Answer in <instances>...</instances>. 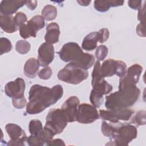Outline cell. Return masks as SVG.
Masks as SVG:
<instances>
[{
  "mask_svg": "<svg viewBox=\"0 0 146 146\" xmlns=\"http://www.w3.org/2000/svg\"><path fill=\"white\" fill-rule=\"evenodd\" d=\"M15 23L17 25V26L19 27L25 24L26 22H27V17L25 15V13L22 12H18L16 14V15L14 17Z\"/></svg>",
  "mask_w": 146,
  "mask_h": 146,
  "instance_id": "e575fe53",
  "label": "cell"
},
{
  "mask_svg": "<svg viewBox=\"0 0 146 146\" xmlns=\"http://www.w3.org/2000/svg\"><path fill=\"white\" fill-rule=\"evenodd\" d=\"M124 1L110 0V1H95L94 8L99 12L107 11L111 7H117L122 6L124 4Z\"/></svg>",
  "mask_w": 146,
  "mask_h": 146,
  "instance_id": "ffe728a7",
  "label": "cell"
},
{
  "mask_svg": "<svg viewBox=\"0 0 146 146\" xmlns=\"http://www.w3.org/2000/svg\"><path fill=\"white\" fill-rule=\"evenodd\" d=\"M37 3L36 1H26V5L30 10H34L37 6Z\"/></svg>",
  "mask_w": 146,
  "mask_h": 146,
  "instance_id": "60d3db41",
  "label": "cell"
},
{
  "mask_svg": "<svg viewBox=\"0 0 146 146\" xmlns=\"http://www.w3.org/2000/svg\"><path fill=\"white\" fill-rule=\"evenodd\" d=\"M26 141L30 146H42L44 145L39 137L31 135L27 137Z\"/></svg>",
  "mask_w": 146,
  "mask_h": 146,
  "instance_id": "4dcf8cb0",
  "label": "cell"
},
{
  "mask_svg": "<svg viewBox=\"0 0 146 146\" xmlns=\"http://www.w3.org/2000/svg\"><path fill=\"white\" fill-rule=\"evenodd\" d=\"M90 100L94 107L99 108L103 103V95L92 89L90 93Z\"/></svg>",
  "mask_w": 146,
  "mask_h": 146,
  "instance_id": "603a6c76",
  "label": "cell"
},
{
  "mask_svg": "<svg viewBox=\"0 0 146 146\" xmlns=\"http://www.w3.org/2000/svg\"><path fill=\"white\" fill-rule=\"evenodd\" d=\"M142 3V1L137 0H130L128 1V6L133 10H138L140 8Z\"/></svg>",
  "mask_w": 146,
  "mask_h": 146,
  "instance_id": "74e56055",
  "label": "cell"
},
{
  "mask_svg": "<svg viewBox=\"0 0 146 146\" xmlns=\"http://www.w3.org/2000/svg\"><path fill=\"white\" fill-rule=\"evenodd\" d=\"M52 70L50 67L46 66L42 68L38 73V76L40 79L47 80L50 78L52 75Z\"/></svg>",
  "mask_w": 146,
  "mask_h": 146,
  "instance_id": "f546056e",
  "label": "cell"
},
{
  "mask_svg": "<svg viewBox=\"0 0 146 146\" xmlns=\"http://www.w3.org/2000/svg\"><path fill=\"white\" fill-rule=\"evenodd\" d=\"M134 113V111L128 108L115 110H100L99 117L103 120L112 123H117L120 120L127 121Z\"/></svg>",
  "mask_w": 146,
  "mask_h": 146,
  "instance_id": "ba28073f",
  "label": "cell"
},
{
  "mask_svg": "<svg viewBox=\"0 0 146 146\" xmlns=\"http://www.w3.org/2000/svg\"><path fill=\"white\" fill-rule=\"evenodd\" d=\"M63 94V87L59 84L51 88L39 84L33 85L29 91V102L26 104V112L30 115L40 113L55 104Z\"/></svg>",
  "mask_w": 146,
  "mask_h": 146,
  "instance_id": "6da1fadb",
  "label": "cell"
},
{
  "mask_svg": "<svg viewBox=\"0 0 146 146\" xmlns=\"http://www.w3.org/2000/svg\"><path fill=\"white\" fill-rule=\"evenodd\" d=\"M145 111L142 110L139 111L136 113L133 117V120L132 121L137 125H142L145 124Z\"/></svg>",
  "mask_w": 146,
  "mask_h": 146,
  "instance_id": "f1b7e54d",
  "label": "cell"
},
{
  "mask_svg": "<svg viewBox=\"0 0 146 146\" xmlns=\"http://www.w3.org/2000/svg\"><path fill=\"white\" fill-rule=\"evenodd\" d=\"M137 130L136 126L130 123H115L114 133L110 138V145H128L129 143L137 137Z\"/></svg>",
  "mask_w": 146,
  "mask_h": 146,
  "instance_id": "277c9868",
  "label": "cell"
},
{
  "mask_svg": "<svg viewBox=\"0 0 146 146\" xmlns=\"http://www.w3.org/2000/svg\"><path fill=\"white\" fill-rule=\"evenodd\" d=\"M117 62V71L116 75L120 78L122 77L127 71V65L125 62L121 60H116Z\"/></svg>",
  "mask_w": 146,
  "mask_h": 146,
  "instance_id": "1f68e13d",
  "label": "cell"
},
{
  "mask_svg": "<svg viewBox=\"0 0 146 146\" xmlns=\"http://www.w3.org/2000/svg\"><path fill=\"white\" fill-rule=\"evenodd\" d=\"M143 71V67L139 64H135L127 69L125 74L119 80V88L128 85H136Z\"/></svg>",
  "mask_w": 146,
  "mask_h": 146,
  "instance_id": "30bf717a",
  "label": "cell"
},
{
  "mask_svg": "<svg viewBox=\"0 0 146 146\" xmlns=\"http://www.w3.org/2000/svg\"><path fill=\"white\" fill-rule=\"evenodd\" d=\"M1 28L6 33H13L18 30L15 18L12 15H0Z\"/></svg>",
  "mask_w": 146,
  "mask_h": 146,
  "instance_id": "2e32d148",
  "label": "cell"
},
{
  "mask_svg": "<svg viewBox=\"0 0 146 146\" xmlns=\"http://www.w3.org/2000/svg\"><path fill=\"white\" fill-rule=\"evenodd\" d=\"M136 33L141 37H145V23H140L136 27Z\"/></svg>",
  "mask_w": 146,
  "mask_h": 146,
  "instance_id": "8d00e7d4",
  "label": "cell"
},
{
  "mask_svg": "<svg viewBox=\"0 0 146 146\" xmlns=\"http://www.w3.org/2000/svg\"><path fill=\"white\" fill-rule=\"evenodd\" d=\"M67 123V119L61 109L52 108L46 116L44 128L55 136L63 132Z\"/></svg>",
  "mask_w": 146,
  "mask_h": 146,
  "instance_id": "8992f818",
  "label": "cell"
},
{
  "mask_svg": "<svg viewBox=\"0 0 146 146\" xmlns=\"http://www.w3.org/2000/svg\"><path fill=\"white\" fill-rule=\"evenodd\" d=\"M79 99L75 96L68 98L63 104L61 110L64 112L68 122L76 121L78 107L79 105Z\"/></svg>",
  "mask_w": 146,
  "mask_h": 146,
  "instance_id": "8fae6325",
  "label": "cell"
},
{
  "mask_svg": "<svg viewBox=\"0 0 146 146\" xmlns=\"http://www.w3.org/2000/svg\"><path fill=\"white\" fill-rule=\"evenodd\" d=\"M54 58V48L52 44L48 42L43 43L38 48V60L39 64L46 67L50 64Z\"/></svg>",
  "mask_w": 146,
  "mask_h": 146,
  "instance_id": "4fadbf2b",
  "label": "cell"
},
{
  "mask_svg": "<svg viewBox=\"0 0 146 146\" xmlns=\"http://www.w3.org/2000/svg\"><path fill=\"white\" fill-rule=\"evenodd\" d=\"M108 48L104 45L99 46L95 51V56L99 61L103 60L107 56Z\"/></svg>",
  "mask_w": 146,
  "mask_h": 146,
  "instance_id": "83f0119b",
  "label": "cell"
},
{
  "mask_svg": "<svg viewBox=\"0 0 146 146\" xmlns=\"http://www.w3.org/2000/svg\"><path fill=\"white\" fill-rule=\"evenodd\" d=\"M60 35V29L59 25L55 22L50 23L46 27V33L44 39L46 42L54 44L59 41Z\"/></svg>",
  "mask_w": 146,
  "mask_h": 146,
  "instance_id": "e0dca14e",
  "label": "cell"
},
{
  "mask_svg": "<svg viewBox=\"0 0 146 146\" xmlns=\"http://www.w3.org/2000/svg\"><path fill=\"white\" fill-rule=\"evenodd\" d=\"M98 42V33L92 32L87 35L82 43V47L87 51H92L96 48Z\"/></svg>",
  "mask_w": 146,
  "mask_h": 146,
  "instance_id": "44dd1931",
  "label": "cell"
},
{
  "mask_svg": "<svg viewBox=\"0 0 146 146\" xmlns=\"http://www.w3.org/2000/svg\"><path fill=\"white\" fill-rule=\"evenodd\" d=\"M42 15L44 20L48 21L54 20L57 15L56 7L51 5L45 6L42 11Z\"/></svg>",
  "mask_w": 146,
  "mask_h": 146,
  "instance_id": "7402d4cb",
  "label": "cell"
},
{
  "mask_svg": "<svg viewBox=\"0 0 146 146\" xmlns=\"http://www.w3.org/2000/svg\"><path fill=\"white\" fill-rule=\"evenodd\" d=\"M44 19L41 15H35L28 21L26 23L19 27V34L22 38L27 39L36 37L38 30L44 27Z\"/></svg>",
  "mask_w": 146,
  "mask_h": 146,
  "instance_id": "52a82bcc",
  "label": "cell"
},
{
  "mask_svg": "<svg viewBox=\"0 0 146 146\" xmlns=\"http://www.w3.org/2000/svg\"><path fill=\"white\" fill-rule=\"evenodd\" d=\"M26 1L5 0L0 3V13L3 15H11L25 5Z\"/></svg>",
  "mask_w": 146,
  "mask_h": 146,
  "instance_id": "5bb4252c",
  "label": "cell"
},
{
  "mask_svg": "<svg viewBox=\"0 0 146 146\" xmlns=\"http://www.w3.org/2000/svg\"><path fill=\"white\" fill-rule=\"evenodd\" d=\"M117 71V62L112 59L104 61L100 66V72L103 78L111 77L116 75Z\"/></svg>",
  "mask_w": 146,
  "mask_h": 146,
  "instance_id": "d6986e66",
  "label": "cell"
},
{
  "mask_svg": "<svg viewBox=\"0 0 146 146\" xmlns=\"http://www.w3.org/2000/svg\"><path fill=\"white\" fill-rule=\"evenodd\" d=\"M98 33V42L102 43L107 40L110 36V32L106 28L100 29Z\"/></svg>",
  "mask_w": 146,
  "mask_h": 146,
  "instance_id": "d6a6232c",
  "label": "cell"
},
{
  "mask_svg": "<svg viewBox=\"0 0 146 146\" xmlns=\"http://www.w3.org/2000/svg\"><path fill=\"white\" fill-rule=\"evenodd\" d=\"M76 2L80 6H87L91 3V1H86V0H78Z\"/></svg>",
  "mask_w": 146,
  "mask_h": 146,
  "instance_id": "b9f144b4",
  "label": "cell"
},
{
  "mask_svg": "<svg viewBox=\"0 0 146 146\" xmlns=\"http://www.w3.org/2000/svg\"><path fill=\"white\" fill-rule=\"evenodd\" d=\"M57 76L61 81L69 84H78L88 78V72L87 70L69 63L58 72Z\"/></svg>",
  "mask_w": 146,
  "mask_h": 146,
  "instance_id": "5b68a950",
  "label": "cell"
},
{
  "mask_svg": "<svg viewBox=\"0 0 146 146\" xmlns=\"http://www.w3.org/2000/svg\"><path fill=\"white\" fill-rule=\"evenodd\" d=\"M12 48V44L9 39L6 38L0 39V54L2 55L5 53L10 52Z\"/></svg>",
  "mask_w": 146,
  "mask_h": 146,
  "instance_id": "4316f807",
  "label": "cell"
},
{
  "mask_svg": "<svg viewBox=\"0 0 146 146\" xmlns=\"http://www.w3.org/2000/svg\"><path fill=\"white\" fill-rule=\"evenodd\" d=\"M29 128L30 135L34 136L38 135L43 129L41 121L36 119L32 120L30 121Z\"/></svg>",
  "mask_w": 146,
  "mask_h": 146,
  "instance_id": "cb8c5ba5",
  "label": "cell"
},
{
  "mask_svg": "<svg viewBox=\"0 0 146 146\" xmlns=\"http://www.w3.org/2000/svg\"><path fill=\"white\" fill-rule=\"evenodd\" d=\"M25 141H22V140H11L9 141L8 143L7 144V145H20V146H23V145H25Z\"/></svg>",
  "mask_w": 146,
  "mask_h": 146,
  "instance_id": "ab89813d",
  "label": "cell"
},
{
  "mask_svg": "<svg viewBox=\"0 0 146 146\" xmlns=\"http://www.w3.org/2000/svg\"><path fill=\"white\" fill-rule=\"evenodd\" d=\"M143 4L141 3L140 8L138 9L137 18L140 23H145V1H143Z\"/></svg>",
  "mask_w": 146,
  "mask_h": 146,
  "instance_id": "d590c367",
  "label": "cell"
},
{
  "mask_svg": "<svg viewBox=\"0 0 146 146\" xmlns=\"http://www.w3.org/2000/svg\"><path fill=\"white\" fill-rule=\"evenodd\" d=\"M140 91L136 85H128L106 97L105 106L108 110L129 108L139 98Z\"/></svg>",
  "mask_w": 146,
  "mask_h": 146,
  "instance_id": "7a4b0ae2",
  "label": "cell"
},
{
  "mask_svg": "<svg viewBox=\"0 0 146 146\" xmlns=\"http://www.w3.org/2000/svg\"><path fill=\"white\" fill-rule=\"evenodd\" d=\"M39 66L40 64L38 59L34 58L29 59L24 66V74L28 78H34L38 74Z\"/></svg>",
  "mask_w": 146,
  "mask_h": 146,
  "instance_id": "ac0fdd59",
  "label": "cell"
},
{
  "mask_svg": "<svg viewBox=\"0 0 146 146\" xmlns=\"http://www.w3.org/2000/svg\"><path fill=\"white\" fill-rule=\"evenodd\" d=\"M99 118L96 108L92 105L83 103L78 107L76 121L82 124H90Z\"/></svg>",
  "mask_w": 146,
  "mask_h": 146,
  "instance_id": "9c48e42d",
  "label": "cell"
},
{
  "mask_svg": "<svg viewBox=\"0 0 146 146\" xmlns=\"http://www.w3.org/2000/svg\"><path fill=\"white\" fill-rule=\"evenodd\" d=\"M5 129L11 140L27 141V136L22 128L17 124L9 123L6 125Z\"/></svg>",
  "mask_w": 146,
  "mask_h": 146,
  "instance_id": "9a60e30c",
  "label": "cell"
},
{
  "mask_svg": "<svg viewBox=\"0 0 146 146\" xmlns=\"http://www.w3.org/2000/svg\"><path fill=\"white\" fill-rule=\"evenodd\" d=\"M12 103L13 106L18 109L23 108L27 104L26 98L24 96L19 98H16V99L13 98Z\"/></svg>",
  "mask_w": 146,
  "mask_h": 146,
  "instance_id": "836d02e7",
  "label": "cell"
},
{
  "mask_svg": "<svg viewBox=\"0 0 146 146\" xmlns=\"http://www.w3.org/2000/svg\"><path fill=\"white\" fill-rule=\"evenodd\" d=\"M30 46V43L27 41L25 40H19L16 43L15 50L21 54H26L29 51L31 47Z\"/></svg>",
  "mask_w": 146,
  "mask_h": 146,
  "instance_id": "484cf974",
  "label": "cell"
},
{
  "mask_svg": "<svg viewBox=\"0 0 146 146\" xmlns=\"http://www.w3.org/2000/svg\"><path fill=\"white\" fill-rule=\"evenodd\" d=\"M115 127V123L110 121V123H108L106 121H103L101 126V131L104 136L111 138L114 133Z\"/></svg>",
  "mask_w": 146,
  "mask_h": 146,
  "instance_id": "d4e9b609",
  "label": "cell"
},
{
  "mask_svg": "<svg viewBox=\"0 0 146 146\" xmlns=\"http://www.w3.org/2000/svg\"><path fill=\"white\" fill-rule=\"evenodd\" d=\"M58 53L62 60L74 64L87 70L91 68L95 62L94 56L90 54L84 52L75 42L64 44Z\"/></svg>",
  "mask_w": 146,
  "mask_h": 146,
  "instance_id": "3957f363",
  "label": "cell"
},
{
  "mask_svg": "<svg viewBox=\"0 0 146 146\" xmlns=\"http://www.w3.org/2000/svg\"><path fill=\"white\" fill-rule=\"evenodd\" d=\"M46 145H65V143H64L63 140L60 139H56L54 140H51L49 141H48L46 144Z\"/></svg>",
  "mask_w": 146,
  "mask_h": 146,
  "instance_id": "f35d334b",
  "label": "cell"
},
{
  "mask_svg": "<svg viewBox=\"0 0 146 146\" xmlns=\"http://www.w3.org/2000/svg\"><path fill=\"white\" fill-rule=\"evenodd\" d=\"M25 90V80L18 78L14 81L8 82L5 87V94L10 98H19L24 96Z\"/></svg>",
  "mask_w": 146,
  "mask_h": 146,
  "instance_id": "7c38bea8",
  "label": "cell"
}]
</instances>
